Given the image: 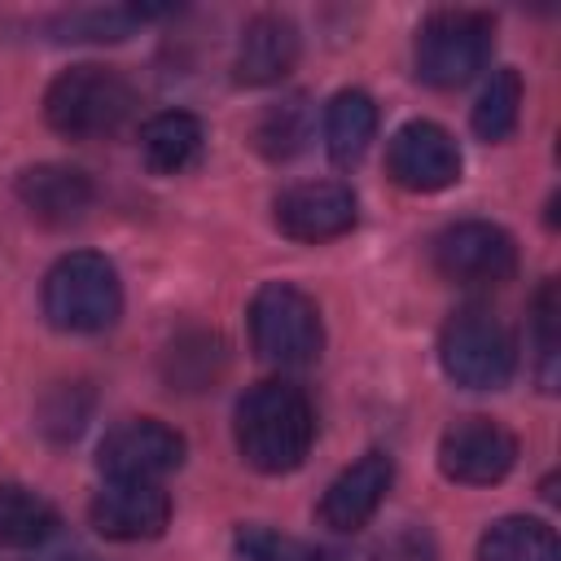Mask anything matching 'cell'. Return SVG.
I'll use <instances>...</instances> for the list:
<instances>
[{
  "instance_id": "cell-1",
  "label": "cell",
  "mask_w": 561,
  "mask_h": 561,
  "mask_svg": "<svg viewBox=\"0 0 561 561\" xmlns=\"http://www.w3.org/2000/svg\"><path fill=\"white\" fill-rule=\"evenodd\" d=\"M316 443V412L294 381H259L237 403V451L259 473H289Z\"/></svg>"
},
{
  "instance_id": "cell-2",
  "label": "cell",
  "mask_w": 561,
  "mask_h": 561,
  "mask_svg": "<svg viewBox=\"0 0 561 561\" xmlns=\"http://www.w3.org/2000/svg\"><path fill=\"white\" fill-rule=\"evenodd\" d=\"M136 110V88L114 66H70L44 92V118L70 140L114 136Z\"/></svg>"
},
{
  "instance_id": "cell-3",
  "label": "cell",
  "mask_w": 561,
  "mask_h": 561,
  "mask_svg": "<svg viewBox=\"0 0 561 561\" xmlns=\"http://www.w3.org/2000/svg\"><path fill=\"white\" fill-rule=\"evenodd\" d=\"M44 316L66 333H101L123 316V280L96 250L61 254L44 276Z\"/></svg>"
},
{
  "instance_id": "cell-4",
  "label": "cell",
  "mask_w": 561,
  "mask_h": 561,
  "mask_svg": "<svg viewBox=\"0 0 561 561\" xmlns=\"http://www.w3.org/2000/svg\"><path fill=\"white\" fill-rule=\"evenodd\" d=\"M250 337L254 351L280 368H302L324 351V324L311 294L289 280H267L250 298Z\"/></svg>"
},
{
  "instance_id": "cell-5",
  "label": "cell",
  "mask_w": 561,
  "mask_h": 561,
  "mask_svg": "<svg viewBox=\"0 0 561 561\" xmlns=\"http://www.w3.org/2000/svg\"><path fill=\"white\" fill-rule=\"evenodd\" d=\"M443 373L465 390H500L513 377L517 346L508 324L486 307H460L438 337Z\"/></svg>"
},
{
  "instance_id": "cell-6",
  "label": "cell",
  "mask_w": 561,
  "mask_h": 561,
  "mask_svg": "<svg viewBox=\"0 0 561 561\" xmlns=\"http://www.w3.org/2000/svg\"><path fill=\"white\" fill-rule=\"evenodd\" d=\"M491 44H495V26L486 13H473V9L430 13L421 22L416 48H412L416 75L430 88H460L486 66Z\"/></svg>"
},
{
  "instance_id": "cell-7",
  "label": "cell",
  "mask_w": 561,
  "mask_h": 561,
  "mask_svg": "<svg viewBox=\"0 0 561 561\" xmlns=\"http://www.w3.org/2000/svg\"><path fill=\"white\" fill-rule=\"evenodd\" d=\"M434 267L451 285H504L517 272V245L500 224L465 219L434 237Z\"/></svg>"
},
{
  "instance_id": "cell-8",
  "label": "cell",
  "mask_w": 561,
  "mask_h": 561,
  "mask_svg": "<svg viewBox=\"0 0 561 561\" xmlns=\"http://www.w3.org/2000/svg\"><path fill=\"white\" fill-rule=\"evenodd\" d=\"M96 465L105 482H158L184 465V438L153 416H131L101 438Z\"/></svg>"
},
{
  "instance_id": "cell-9",
  "label": "cell",
  "mask_w": 561,
  "mask_h": 561,
  "mask_svg": "<svg viewBox=\"0 0 561 561\" xmlns=\"http://www.w3.org/2000/svg\"><path fill=\"white\" fill-rule=\"evenodd\" d=\"M517 465V438L491 416H465L438 438V469L465 486H491Z\"/></svg>"
},
{
  "instance_id": "cell-10",
  "label": "cell",
  "mask_w": 561,
  "mask_h": 561,
  "mask_svg": "<svg viewBox=\"0 0 561 561\" xmlns=\"http://www.w3.org/2000/svg\"><path fill=\"white\" fill-rule=\"evenodd\" d=\"M386 167H390L394 184H403L408 193H438L460 180V145L438 123L416 118L390 136Z\"/></svg>"
},
{
  "instance_id": "cell-11",
  "label": "cell",
  "mask_w": 561,
  "mask_h": 561,
  "mask_svg": "<svg viewBox=\"0 0 561 561\" xmlns=\"http://www.w3.org/2000/svg\"><path fill=\"white\" fill-rule=\"evenodd\" d=\"M272 219L285 237L320 245L355 228V193L337 180H307L272 202Z\"/></svg>"
},
{
  "instance_id": "cell-12",
  "label": "cell",
  "mask_w": 561,
  "mask_h": 561,
  "mask_svg": "<svg viewBox=\"0 0 561 561\" xmlns=\"http://www.w3.org/2000/svg\"><path fill=\"white\" fill-rule=\"evenodd\" d=\"M88 517L105 539H118V543L158 539L171 522V500L158 482H105L92 495Z\"/></svg>"
},
{
  "instance_id": "cell-13",
  "label": "cell",
  "mask_w": 561,
  "mask_h": 561,
  "mask_svg": "<svg viewBox=\"0 0 561 561\" xmlns=\"http://www.w3.org/2000/svg\"><path fill=\"white\" fill-rule=\"evenodd\" d=\"M390 478H394L390 456H386V451H364V456H359L351 469H342V473L329 482V491L320 495V508H316L320 526H329V530H337V535L359 530V526L381 508V500H386V491H390Z\"/></svg>"
},
{
  "instance_id": "cell-14",
  "label": "cell",
  "mask_w": 561,
  "mask_h": 561,
  "mask_svg": "<svg viewBox=\"0 0 561 561\" xmlns=\"http://www.w3.org/2000/svg\"><path fill=\"white\" fill-rule=\"evenodd\" d=\"M18 202L39 224H57L61 228V224H75V219L88 215V206L96 202V188L79 167L39 162V167H26L18 175Z\"/></svg>"
},
{
  "instance_id": "cell-15",
  "label": "cell",
  "mask_w": 561,
  "mask_h": 561,
  "mask_svg": "<svg viewBox=\"0 0 561 561\" xmlns=\"http://www.w3.org/2000/svg\"><path fill=\"white\" fill-rule=\"evenodd\" d=\"M298 61V26L280 13H259L245 22L241 39H237V57H232V70L241 83L250 88H263V83H276L294 70Z\"/></svg>"
},
{
  "instance_id": "cell-16",
  "label": "cell",
  "mask_w": 561,
  "mask_h": 561,
  "mask_svg": "<svg viewBox=\"0 0 561 561\" xmlns=\"http://www.w3.org/2000/svg\"><path fill=\"white\" fill-rule=\"evenodd\" d=\"M373 136H377V105L368 92L346 88L324 105V149L337 167L359 162Z\"/></svg>"
},
{
  "instance_id": "cell-17",
  "label": "cell",
  "mask_w": 561,
  "mask_h": 561,
  "mask_svg": "<svg viewBox=\"0 0 561 561\" xmlns=\"http://www.w3.org/2000/svg\"><path fill=\"white\" fill-rule=\"evenodd\" d=\"M140 153L149 162V171L158 175H175L184 167L197 162L202 153V123L184 110H162L140 127Z\"/></svg>"
},
{
  "instance_id": "cell-18",
  "label": "cell",
  "mask_w": 561,
  "mask_h": 561,
  "mask_svg": "<svg viewBox=\"0 0 561 561\" xmlns=\"http://www.w3.org/2000/svg\"><path fill=\"white\" fill-rule=\"evenodd\" d=\"M57 535V508L31 486H0V548H39Z\"/></svg>"
},
{
  "instance_id": "cell-19",
  "label": "cell",
  "mask_w": 561,
  "mask_h": 561,
  "mask_svg": "<svg viewBox=\"0 0 561 561\" xmlns=\"http://www.w3.org/2000/svg\"><path fill=\"white\" fill-rule=\"evenodd\" d=\"M478 561H561L557 535L539 517H500L478 539Z\"/></svg>"
},
{
  "instance_id": "cell-20",
  "label": "cell",
  "mask_w": 561,
  "mask_h": 561,
  "mask_svg": "<svg viewBox=\"0 0 561 561\" xmlns=\"http://www.w3.org/2000/svg\"><path fill=\"white\" fill-rule=\"evenodd\" d=\"M224 364H228V351H224V337H215V333H180L171 346H167V381L175 386V390H206V386H215L219 381V373H224Z\"/></svg>"
},
{
  "instance_id": "cell-21",
  "label": "cell",
  "mask_w": 561,
  "mask_h": 561,
  "mask_svg": "<svg viewBox=\"0 0 561 561\" xmlns=\"http://www.w3.org/2000/svg\"><path fill=\"white\" fill-rule=\"evenodd\" d=\"M517 118H522V75L504 66L486 79V88L473 101V131L482 140H504L513 136Z\"/></svg>"
},
{
  "instance_id": "cell-22",
  "label": "cell",
  "mask_w": 561,
  "mask_h": 561,
  "mask_svg": "<svg viewBox=\"0 0 561 561\" xmlns=\"http://www.w3.org/2000/svg\"><path fill=\"white\" fill-rule=\"evenodd\" d=\"M307 105H302V96H289V101H280V105H267L263 110V118H259V127H254V145L267 153V158H294L298 149H302V140H307Z\"/></svg>"
},
{
  "instance_id": "cell-23",
  "label": "cell",
  "mask_w": 561,
  "mask_h": 561,
  "mask_svg": "<svg viewBox=\"0 0 561 561\" xmlns=\"http://www.w3.org/2000/svg\"><path fill=\"white\" fill-rule=\"evenodd\" d=\"M88 408H92V394L83 386H57L53 394H44L39 403V430L48 438H75L88 421Z\"/></svg>"
},
{
  "instance_id": "cell-24",
  "label": "cell",
  "mask_w": 561,
  "mask_h": 561,
  "mask_svg": "<svg viewBox=\"0 0 561 561\" xmlns=\"http://www.w3.org/2000/svg\"><path fill=\"white\" fill-rule=\"evenodd\" d=\"M145 13L140 9H88L61 18V39H123Z\"/></svg>"
},
{
  "instance_id": "cell-25",
  "label": "cell",
  "mask_w": 561,
  "mask_h": 561,
  "mask_svg": "<svg viewBox=\"0 0 561 561\" xmlns=\"http://www.w3.org/2000/svg\"><path fill=\"white\" fill-rule=\"evenodd\" d=\"M535 351H539V381H543V390H552L557 386V351H561V342H557V285L552 280L535 298Z\"/></svg>"
},
{
  "instance_id": "cell-26",
  "label": "cell",
  "mask_w": 561,
  "mask_h": 561,
  "mask_svg": "<svg viewBox=\"0 0 561 561\" xmlns=\"http://www.w3.org/2000/svg\"><path fill=\"white\" fill-rule=\"evenodd\" d=\"M232 557L237 561H307L298 543L276 535L272 526H241L232 539Z\"/></svg>"
},
{
  "instance_id": "cell-27",
  "label": "cell",
  "mask_w": 561,
  "mask_h": 561,
  "mask_svg": "<svg viewBox=\"0 0 561 561\" xmlns=\"http://www.w3.org/2000/svg\"><path fill=\"white\" fill-rule=\"evenodd\" d=\"M57 561H96V557H57Z\"/></svg>"
}]
</instances>
